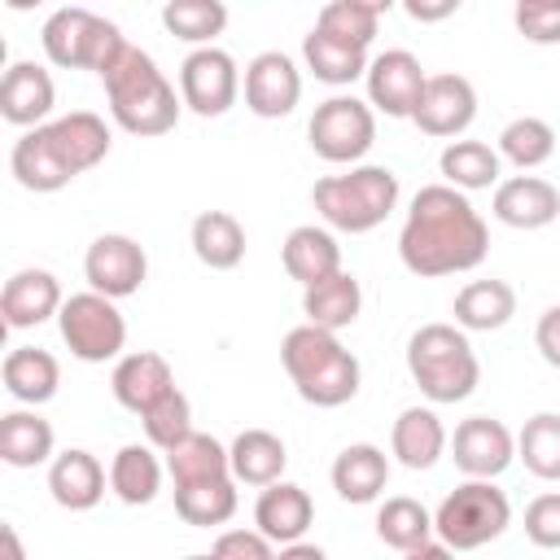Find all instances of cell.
I'll return each instance as SVG.
<instances>
[{
    "label": "cell",
    "instance_id": "6da1fadb",
    "mask_svg": "<svg viewBox=\"0 0 560 560\" xmlns=\"http://www.w3.org/2000/svg\"><path fill=\"white\" fill-rule=\"evenodd\" d=\"M490 249L486 219L468 201V192L451 184H424L411 197L407 223L398 232V258L411 276L438 280L455 271H472Z\"/></svg>",
    "mask_w": 560,
    "mask_h": 560
},
{
    "label": "cell",
    "instance_id": "7a4b0ae2",
    "mask_svg": "<svg viewBox=\"0 0 560 560\" xmlns=\"http://www.w3.org/2000/svg\"><path fill=\"white\" fill-rule=\"evenodd\" d=\"M101 83H105L109 114L127 136H166L179 122L184 101L175 96V88L166 83V74L144 48L127 44L122 57L101 74Z\"/></svg>",
    "mask_w": 560,
    "mask_h": 560
},
{
    "label": "cell",
    "instance_id": "3957f363",
    "mask_svg": "<svg viewBox=\"0 0 560 560\" xmlns=\"http://www.w3.org/2000/svg\"><path fill=\"white\" fill-rule=\"evenodd\" d=\"M280 363L311 407H341L359 394V359L337 341V332L302 324L284 332L280 341Z\"/></svg>",
    "mask_w": 560,
    "mask_h": 560
},
{
    "label": "cell",
    "instance_id": "277c9868",
    "mask_svg": "<svg viewBox=\"0 0 560 560\" xmlns=\"http://www.w3.org/2000/svg\"><path fill=\"white\" fill-rule=\"evenodd\" d=\"M407 372L429 402H464L481 381V363L472 354V341L455 324L416 328L407 341Z\"/></svg>",
    "mask_w": 560,
    "mask_h": 560
},
{
    "label": "cell",
    "instance_id": "5b68a950",
    "mask_svg": "<svg viewBox=\"0 0 560 560\" xmlns=\"http://www.w3.org/2000/svg\"><path fill=\"white\" fill-rule=\"evenodd\" d=\"M319 219L337 232H372L398 206V175L389 166H354L346 175H324L311 188Z\"/></svg>",
    "mask_w": 560,
    "mask_h": 560
},
{
    "label": "cell",
    "instance_id": "8992f818",
    "mask_svg": "<svg viewBox=\"0 0 560 560\" xmlns=\"http://www.w3.org/2000/svg\"><path fill=\"white\" fill-rule=\"evenodd\" d=\"M39 44H44L52 66H61V70H96V74H105L127 48L122 31L109 18L92 13V9H57V13H48V22L39 31Z\"/></svg>",
    "mask_w": 560,
    "mask_h": 560
},
{
    "label": "cell",
    "instance_id": "52a82bcc",
    "mask_svg": "<svg viewBox=\"0 0 560 560\" xmlns=\"http://www.w3.org/2000/svg\"><path fill=\"white\" fill-rule=\"evenodd\" d=\"M508 525H512L508 494L494 481H472V477L464 486H455L433 512V534L451 551H477V547L494 542Z\"/></svg>",
    "mask_w": 560,
    "mask_h": 560
},
{
    "label": "cell",
    "instance_id": "ba28073f",
    "mask_svg": "<svg viewBox=\"0 0 560 560\" xmlns=\"http://www.w3.org/2000/svg\"><path fill=\"white\" fill-rule=\"evenodd\" d=\"M57 328H61V341L70 346L74 359L83 363H105V359H118L122 346H127V319L122 311L101 298V293H70L61 315H57Z\"/></svg>",
    "mask_w": 560,
    "mask_h": 560
},
{
    "label": "cell",
    "instance_id": "9c48e42d",
    "mask_svg": "<svg viewBox=\"0 0 560 560\" xmlns=\"http://www.w3.org/2000/svg\"><path fill=\"white\" fill-rule=\"evenodd\" d=\"M306 140L324 162H359L376 144V114L359 96H328L306 122Z\"/></svg>",
    "mask_w": 560,
    "mask_h": 560
},
{
    "label": "cell",
    "instance_id": "30bf717a",
    "mask_svg": "<svg viewBox=\"0 0 560 560\" xmlns=\"http://www.w3.org/2000/svg\"><path fill=\"white\" fill-rule=\"evenodd\" d=\"M241 96V70L223 48H192L179 66V101L201 114V118H219L236 105Z\"/></svg>",
    "mask_w": 560,
    "mask_h": 560
},
{
    "label": "cell",
    "instance_id": "8fae6325",
    "mask_svg": "<svg viewBox=\"0 0 560 560\" xmlns=\"http://www.w3.org/2000/svg\"><path fill=\"white\" fill-rule=\"evenodd\" d=\"M83 276H88V289L118 302V298H131L144 276H149V258L140 249V241L122 236V232H105L88 245L83 254Z\"/></svg>",
    "mask_w": 560,
    "mask_h": 560
},
{
    "label": "cell",
    "instance_id": "7c38bea8",
    "mask_svg": "<svg viewBox=\"0 0 560 560\" xmlns=\"http://www.w3.org/2000/svg\"><path fill=\"white\" fill-rule=\"evenodd\" d=\"M363 79H368V105L381 109L385 118H411L420 105V92L429 83L420 57L407 48H389V52L372 57Z\"/></svg>",
    "mask_w": 560,
    "mask_h": 560
},
{
    "label": "cell",
    "instance_id": "4fadbf2b",
    "mask_svg": "<svg viewBox=\"0 0 560 560\" xmlns=\"http://www.w3.org/2000/svg\"><path fill=\"white\" fill-rule=\"evenodd\" d=\"M451 459L464 477L490 481L516 459V438L494 416H468V420H459V429L451 438Z\"/></svg>",
    "mask_w": 560,
    "mask_h": 560
},
{
    "label": "cell",
    "instance_id": "5bb4252c",
    "mask_svg": "<svg viewBox=\"0 0 560 560\" xmlns=\"http://www.w3.org/2000/svg\"><path fill=\"white\" fill-rule=\"evenodd\" d=\"M302 101V70L289 52L267 48L245 66V105L258 118H284Z\"/></svg>",
    "mask_w": 560,
    "mask_h": 560
},
{
    "label": "cell",
    "instance_id": "9a60e30c",
    "mask_svg": "<svg viewBox=\"0 0 560 560\" xmlns=\"http://www.w3.org/2000/svg\"><path fill=\"white\" fill-rule=\"evenodd\" d=\"M472 118H477V92H472V83H468L464 74H429L411 122H416L424 136L446 140V136L468 131Z\"/></svg>",
    "mask_w": 560,
    "mask_h": 560
},
{
    "label": "cell",
    "instance_id": "2e32d148",
    "mask_svg": "<svg viewBox=\"0 0 560 560\" xmlns=\"http://www.w3.org/2000/svg\"><path fill=\"white\" fill-rule=\"evenodd\" d=\"M57 105V88H52V74L35 61H13L0 79V114L4 122L13 127H44V118L52 114Z\"/></svg>",
    "mask_w": 560,
    "mask_h": 560
},
{
    "label": "cell",
    "instance_id": "e0dca14e",
    "mask_svg": "<svg viewBox=\"0 0 560 560\" xmlns=\"http://www.w3.org/2000/svg\"><path fill=\"white\" fill-rule=\"evenodd\" d=\"M66 298H61V284L52 271L44 267H22L4 280V293H0V315L9 328H35L52 315H61Z\"/></svg>",
    "mask_w": 560,
    "mask_h": 560
},
{
    "label": "cell",
    "instance_id": "ac0fdd59",
    "mask_svg": "<svg viewBox=\"0 0 560 560\" xmlns=\"http://www.w3.org/2000/svg\"><path fill=\"white\" fill-rule=\"evenodd\" d=\"M109 389L118 398V407L144 416L153 402H162L171 389H175V372L171 363L158 354V350H131L114 363V376H109Z\"/></svg>",
    "mask_w": 560,
    "mask_h": 560
},
{
    "label": "cell",
    "instance_id": "d6986e66",
    "mask_svg": "<svg viewBox=\"0 0 560 560\" xmlns=\"http://www.w3.org/2000/svg\"><path fill=\"white\" fill-rule=\"evenodd\" d=\"M105 486H109V472L101 468V459L83 446H70L61 451L52 464H48V490H52V503L66 508V512H88L105 499Z\"/></svg>",
    "mask_w": 560,
    "mask_h": 560
},
{
    "label": "cell",
    "instance_id": "ffe728a7",
    "mask_svg": "<svg viewBox=\"0 0 560 560\" xmlns=\"http://www.w3.org/2000/svg\"><path fill=\"white\" fill-rule=\"evenodd\" d=\"M9 171L13 179L26 188V192H57L74 179V171L66 166V158L57 153L52 136H48V122L44 127H31L13 140V153H9Z\"/></svg>",
    "mask_w": 560,
    "mask_h": 560
},
{
    "label": "cell",
    "instance_id": "44dd1931",
    "mask_svg": "<svg viewBox=\"0 0 560 560\" xmlns=\"http://www.w3.org/2000/svg\"><path fill=\"white\" fill-rule=\"evenodd\" d=\"M556 214H560V192H556V184H547V179H538V175L499 179V188H494V219H499V223L521 228V232H534V228H547Z\"/></svg>",
    "mask_w": 560,
    "mask_h": 560
},
{
    "label": "cell",
    "instance_id": "7402d4cb",
    "mask_svg": "<svg viewBox=\"0 0 560 560\" xmlns=\"http://www.w3.org/2000/svg\"><path fill=\"white\" fill-rule=\"evenodd\" d=\"M311 521H315V503H311V494H306L302 486H293V481L267 486V490L258 494V503H254V525H258V534L271 538V542H280V547L302 542V534L311 529Z\"/></svg>",
    "mask_w": 560,
    "mask_h": 560
},
{
    "label": "cell",
    "instance_id": "603a6c76",
    "mask_svg": "<svg viewBox=\"0 0 560 560\" xmlns=\"http://www.w3.org/2000/svg\"><path fill=\"white\" fill-rule=\"evenodd\" d=\"M280 262H284L289 280H298L302 289H311V284H319V280H328V276H337V271H346V267H341V245H337V236H332L328 228H315V223H302V228H293V232L284 236Z\"/></svg>",
    "mask_w": 560,
    "mask_h": 560
},
{
    "label": "cell",
    "instance_id": "cb8c5ba5",
    "mask_svg": "<svg viewBox=\"0 0 560 560\" xmlns=\"http://www.w3.org/2000/svg\"><path fill=\"white\" fill-rule=\"evenodd\" d=\"M48 136H52L57 153L66 158V166L74 171V179L83 171H92L96 162H105V153H109V127L92 109H70V114L52 118L48 122Z\"/></svg>",
    "mask_w": 560,
    "mask_h": 560
},
{
    "label": "cell",
    "instance_id": "d4e9b609",
    "mask_svg": "<svg viewBox=\"0 0 560 560\" xmlns=\"http://www.w3.org/2000/svg\"><path fill=\"white\" fill-rule=\"evenodd\" d=\"M389 451L411 472L433 468L442 459V451H446V429H442L438 411L433 407H407V411H398L394 433H389Z\"/></svg>",
    "mask_w": 560,
    "mask_h": 560
},
{
    "label": "cell",
    "instance_id": "484cf974",
    "mask_svg": "<svg viewBox=\"0 0 560 560\" xmlns=\"http://www.w3.org/2000/svg\"><path fill=\"white\" fill-rule=\"evenodd\" d=\"M0 381H4V389H9L18 402L39 407V402H48V398L57 394L61 368H57V359H52L48 350H39V346H13V350L4 354Z\"/></svg>",
    "mask_w": 560,
    "mask_h": 560
},
{
    "label": "cell",
    "instance_id": "4316f807",
    "mask_svg": "<svg viewBox=\"0 0 560 560\" xmlns=\"http://www.w3.org/2000/svg\"><path fill=\"white\" fill-rule=\"evenodd\" d=\"M385 481H389V459L372 442H354V446H346L332 459V490L346 503H372V499H381Z\"/></svg>",
    "mask_w": 560,
    "mask_h": 560
},
{
    "label": "cell",
    "instance_id": "83f0119b",
    "mask_svg": "<svg viewBox=\"0 0 560 560\" xmlns=\"http://www.w3.org/2000/svg\"><path fill=\"white\" fill-rule=\"evenodd\" d=\"M451 315L464 332H494L516 315V293L508 280H472L455 293Z\"/></svg>",
    "mask_w": 560,
    "mask_h": 560
},
{
    "label": "cell",
    "instance_id": "f1b7e54d",
    "mask_svg": "<svg viewBox=\"0 0 560 560\" xmlns=\"http://www.w3.org/2000/svg\"><path fill=\"white\" fill-rule=\"evenodd\" d=\"M228 455H232V481H241V486H262V490L276 486L280 472H284V464H289L284 442H280L276 433H267V429H241V433L232 438Z\"/></svg>",
    "mask_w": 560,
    "mask_h": 560
},
{
    "label": "cell",
    "instance_id": "f546056e",
    "mask_svg": "<svg viewBox=\"0 0 560 560\" xmlns=\"http://www.w3.org/2000/svg\"><path fill=\"white\" fill-rule=\"evenodd\" d=\"M166 472H171L175 490L206 486V481H228L232 477V455H228V446L219 438L192 429L175 451H166Z\"/></svg>",
    "mask_w": 560,
    "mask_h": 560
},
{
    "label": "cell",
    "instance_id": "4dcf8cb0",
    "mask_svg": "<svg viewBox=\"0 0 560 560\" xmlns=\"http://www.w3.org/2000/svg\"><path fill=\"white\" fill-rule=\"evenodd\" d=\"M359 311H363V289L350 271H337V276L302 289V315L315 328H328V332L350 328L359 319Z\"/></svg>",
    "mask_w": 560,
    "mask_h": 560
},
{
    "label": "cell",
    "instance_id": "1f68e13d",
    "mask_svg": "<svg viewBox=\"0 0 560 560\" xmlns=\"http://www.w3.org/2000/svg\"><path fill=\"white\" fill-rule=\"evenodd\" d=\"M188 241H192L197 262H206L210 271H232L245 258V228L228 210H201L192 219Z\"/></svg>",
    "mask_w": 560,
    "mask_h": 560
},
{
    "label": "cell",
    "instance_id": "d6a6232c",
    "mask_svg": "<svg viewBox=\"0 0 560 560\" xmlns=\"http://www.w3.org/2000/svg\"><path fill=\"white\" fill-rule=\"evenodd\" d=\"M0 459L9 468H35L44 459H57L52 455V424L26 407L4 411L0 416Z\"/></svg>",
    "mask_w": 560,
    "mask_h": 560
},
{
    "label": "cell",
    "instance_id": "836d02e7",
    "mask_svg": "<svg viewBox=\"0 0 560 560\" xmlns=\"http://www.w3.org/2000/svg\"><path fill=\"white\" fill-rule=\"evenodd\" d=\"M109 490L127 503V508H144L158 499L162 490V464L153 455V446H118L114 459H109Z\"/></svg>",
    "mask_w": 560,
    "mask_h": 560
},
{
    "label": "cell",
    "instance_id": "e575fe53",
    "mask_svg": "<svg viewBox=\"0 0 560 560\" xmlns=\"http://www.w3.org/2000/svg\"><path fill=\"white\" fill-rule=\"evenodd\" d=\"M302 61H306V70H311L319 83H332V88H346V83L363 79L368 66H372L363 48H350V44H341V39L315 31V26H311V35L302 39Z\"/></svg>",
    "mask_w": 560,
    "mask_h": 560
},
{
    "label": "cell",
    "instance_id": "d590c367",
    "mask_svg": "<svg viewBox=\"0 0 560 560\" xmlns=\"http://www.w3.org/2000/svg\"><path fill=\"white\" fill-rule=\"evenodd\" d=\"M438 171L459 192L499 188V149H490L486 140H451L438 158Z\"/></svg>",
    "mask_w": 560,
    "mask_h": 560
},
{
    "label": "cell",
    "instance_id": "8d00e7d4",
    "mask_svg": "<svg viewBox=\"0 0 560 560\" xmlns=\"http://www.w3.org/2000/svg\"><path fill=\"white\" fill-rule=\"evenodd\" d=\"M385 9L389 4H381V0H328L319 9V18H315V31H324L332 39L368 52L372 39H376V22H381Z\"/></svg>",
    "mask_w": 560,
    "mask_h": 560
},
{
    "label": "cell",
    "instance_id": "74e56055",
    "mask_svg": "<svg viewBox=\"0 0 560 560\" xmlns=\"http://www.w3.org/2000/svg\"><path fill=\"white\" fill-rule=\"evenodd\" d=\"M376 538H381L385 547H394V551L407 556V551H416L420 542L433 538V516H429V508H424L420 499L394 494V499H385L381 512H376Z\"/></svg>",
    "mask_w": 560,
    "mask_h": 560
},
{
    "label": "cell",
    "instance_id": "f35d334b",
    "mask_svg": "<svg viewBox=\"0 0 560 560\" xmlns=\"http://www.w3.org/2000/svg\"><path fill=\"white\" fill-rule=\"evenodd\" d=\"M516 459L534 477L560 481V411H538L525 420V429L516 433Z\"/></svg>",
    "mask_w": 560,
    "mask_h": 560
},
{
    "label": "cell",
    "instance_id": "ab89813d",
    "mask_svg": "<svg viewBox=\"0 0 560 560\" xmlns=\"http://www.w3.org/2000/svg\"><path fill=\"white\" fill-rule=\"evenodd\" d=\"M162 26L184 44L210 48V39L223 35L228 26V4L223 0H171L162 4Z\"/></svg>",
    "mask_w": 560,
    "mask_h": 560
},
{
    "label": "cell",
    "instance_id": "60d3db41",
    "mask_svg": "<svg viewBox=\"0 0 560 560\" xmlns=\"http://www.w3.org/2000/svg\"><path fill=\"white\" fill-rule=\"evenodd\" d=\"M175 512L192 529H210L236 516V481H206V486H184L175 490Z\"/></svg>",
    "mask_w": 560,
    "mask_h": 560
},
{
    "label": "cell",
    "instance_id": "b9f144b4",
    "mask_svg": "<svg viewBox=\"0 0 560 560\" xmlns=\"http://www.w3.org/2000/svg\"><path fill=\"white\" fill-rule=\"evenodd\" d=\"M551 153H556V131H551V122H542V118H534V114L512 118V122L499 131V158H508V162L521 166V171L542 166Z\"/></svg>",
    "mask_w": 560,
    "mask_h": 560
},
{
    "label": "cell",
    "instance_id": "7bdbcfd3",
    "mask_svg": "<svg viewBox=\"0 0 560 560\" xmlns=\"http://www.w3.org/2000/svg\"><path fill=\"white\" fill-rule=\"evenodd\" d=\"M140 424H144L149 446H158V451H175V446L192 433V407H188V398L179 394V385H175L162 402H153V407L140 416Z\"/></svg>",
    "mask_w": 560,
    "mask_h": 560
},
{
    "label": "cell",
    "instance_id": "ee69618b",
    "mask_svg": "<svg viewBox=\"0 0 560 560\" xmlns=\"http://www.w3.org/2000/svg\"><path fill=\"white\" fill-rule=\"evenodd\" d=\"M512 22L529 44H560V0H521Z\"/></svg>",
    "mask_w": 560,
    "mask_h": 560
},
{
    "label": "cell",
    "instance_id": "f6af8a7d",
    "mask_svg": "<svg viewBox=\"0 0 560 560\" xmlns=\"http://www.w3.org/2000/svg\"><path fill=\"white\" fill-rule=\"evenodd\" d=\"M525 538L534 547L560 551V494H538L525 508Z\"/></svg>",
    "mask_w": 560,
    "mask_h": 560
},
{
    "label": "cell",
    "instance_id": "bcb514c9",
    "mask_svg": "<svg viewBox=\"0 0 560 560\" xmlns=\"http://www.w3.org/2000/svg\"><path fill=\"white\" fill-rule=\"evenodd\" d=\"M214 560H276V542L258 529H223L214 538Z\"/></svg>",
    "mask_w": 560,
    "mask_h": 560
},
{
    "label": "cell",
    "instance_id": "7dc6e473",
    "mask_svg": "<svg viewBox=\"0 0 560 560\" xmlns=\"http://www.w3.org/2000/svg\"><path fill=\"white\" fill-rule=\"evenodd\" d=\"M534 346H538V354H542L551 368H560V306H547V311L538 315Z\"/></svg>",
    "mask_w": 560,
    "mask_h": 560
},
{
    "label": "cell",
    "instance_id": "c3c4849f",
    "mask_svg": "<svg viewBox=\"0 0 560 560\" xmlns=\"http://www.w3.org/2000/svg\"><path fill=\"white\" fill-rule=\"evenodd\" d=\"M402 9H407V18H416V22H438V18H451V13L459 9V0H442V4H420V0H407Z\"/></svg>",
    "mask_w": 560,
    "mask_h": 560
},
{
    "label": "cell",
    "instance_id": "681fc988",
    "mask_svg": "<svg viewBox=\"0 0 560 560\" xmlns=\"http://www.w3.org/2000/svg\"><path fill=\"white\" fill-rule=\"evenodd\" d=\"M276 560H328V556L315 542H289V547L276 551Z\"/></svg>",
    "mask_w": 560,
    "mask_h": 560
},
{
    "label": "cell",
    "instance_id": "f907efd6",
    "mask_svg": "<svg viewBox=\"0 0 560 560\" xmlns=\"http://www.w3.org/2000/svg\"><path fill=\"white\" fill-rule=\"evenodd\" d=\"M402 560H455V551H451L446 542H433V538H429V542H420L416 551H407Z\"/></svg>",
    "mask_w": 560,
    "mask_h": 560
},
{
    "label": "cell",
    "instance_id": "816d5d0a",
    "mask_svg": "<svg viewBox=\"0 0 560 560\" xmlns=\"http://www.w3.org/2000/svg\"><path fill=\"white\" fill-rule=\"evenodd\" d=\"M0 538H4V560H26V547H22V538H18L13 525H4Z\"/></svg>",
    "mask_w": 560,
    "mask_h": 560
},
{
    "label": "cell",
    "instance_id": "f5cc1de1",
    "mask_svg": "<svg viewBox=\"0 0 560 560\" xmlns=\"http://www.w3.org/2000/svg\"><path fill=\"white\" fill-rule=\"evenodd\" d=\"M188 560H214V556H188Z\"/></svg>",
    "mask_w": 560,
    "mask_h": 560
}]
</instances>
